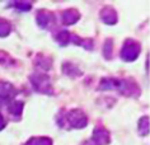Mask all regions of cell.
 Segmentation results:
<instances>
[{"instance_id": "cell-1", "label": "cell", "mask_w": 150, "mask_h": 145, "mask_svg": "<svg viewBox=\"0 0 150 145\" xmlns=\"http://www.w3.org/2000/svg\"><path fill=\"white\" fill-rule=\"evenodd\" d=\"M139 54H140V45L134 42L132 40L126 41L125 46L122 47V51H121V57L123 60L132 61L139 56Z\"/></svg>"}, {"instance_id": "cell-2", "label": "cell", "mask_w": 150, "mask_h": 145, "mask_svg": "<svg viewBox=\"0 0 150 145\" xmlns=\"http://www.w3.org/2000/svg\"><path fill=\"white\" fill-rule=\"evenodd\" d=\"M66 120L74 127H84L87 125V117L81 111H71L67 113Z\"/></svg>"}, {"instance_id": "cell-3", "label": "cell", "mask_w": 150, "mask_h": 145, "mask_svg": "<svg viewBox=\"0 0 150 145\" xmlns=\"http://www.w3.org/2000/svg\"><path fill=\"white\" fill-rule=\"evenodd\" d=\"M32 83L35 84L37 91H40L42 93L51 92L50 80H48L47 75H45V74H36L35 76H32Z\"/></svg>"}, {"instance_id": "cell-4", "label": "cell", "mask_w": 150, "mask_h": 145, "mask_svg": "<svg viewBox=\"0 0 150 145\" xmlns=\"http://www.w3.org/2000/svg\"><path fill=\"white\" fill-rule=\"evenodd\" d=\"M16 94V89L8 83H0V106Z\"/></svg>"}, {"instance_id": "cell-5", "label": "cell", "mask_w": 150, "mask_h": 145, "mask_svg": "<svg viewBox=\"0 0 150 145\" xmlns=\"http://www.w3.org/2000/svg\"><path fill=\"white\" fill-rule=\"evenodd\" d=\"M93 141L98 145H106L110 141V135L106 130L103 129H97L94 131V135H93Z\"/></svg>"}, {"instance_id": "cell-6", "label": "cell", "mask_w": 150, "mask_h": 145, "mask_svg": "<svg viewBox=\"0 0 150 145\" xmlns=\"http://www.w3.org/2000/svg\"><path fill=\"white\" fill-rule=\"evenodd\" d=\"M78 18H79V13L75 9H69L62 14V21L65 24H74L78 21Z\"/></svg>"}, {"instance_id": "cell-7", "label": "cell", "mask_w": 150, "mask_h": 145, "mask_svg": "<svg viewBox=\"0 0 150 145\" xmlns=\"http://www.w3.org/2000/svg\"><path fill=\"white\" fill-rule=\"evenodd\" d=\"M100 16H102V19L106 22V23H110V24L116 23V19H117V16H116L115 10H113V9H111V8L104 9Z\"/></svg>"}, {"instance_id": "cell-8", "label": "cell", "mask_w": 150, "mask_h": 145, "mask_svg": "<svg viewBox=\"0 0 150 145\" xmlns=\"http://www.w3.org/2000/svg\"><path fill=\"white\" fill-rule=\"evenodd\" d=\"M52 18V14L48 12H40L38 16H37V22L41 27H47L48 23H50V19Z\"/></svg>"}, {"instance_id": "cell-9", "label": "cell", "mask_w": 150, "mask_h": 145, "mask_svg": "<svg viewBox=\"0 0 150 145\" xmlns=\"http://www.w3.org/2000/svg\"><path fill=\"white\" fill-rule=\"evenodd\" d=\"M27 145H52V143L47 137H33L28 141Z\"/></svg>"}, {"instance_id": "cell-10", "label": "cell", "mask_w": 150, "mask_h": 145, "mask_svg": "<svg viewBox=\"0 0 150 145\" xmlns=\"http://www.w3.org/2000/svg\"><path fill=\"white\" fill-rule=\"evenodd\" d=\"M139 130L142 135H146L149 131V118L148 117H142L140 122H139Z\"/></svg>"}, {"instance_id": "cell-11", "label": "cell", "mask_w": 150, "mask_h": 145, "mask_svg": "<svg viewBox=\"0 0 150 145\" xmlns=\"http://www.w3.org/2000/svg\"><path fill=\"white\" fill-rule=\"evenodd\" d=\"M22 108H23V103L21 102H13L12 105L9 106V112L13 115H21Z\"/></svg>"}, {"instance_id": "cell-12", "label": "cell", "mask_w": 150, "mask_h": 145, "mask_svg": "<svg viewBox=\"0 0 150 145\" xmlns=\"http://www.w3.org/2000/svg\"><path fill=\"white\" fill-rule=\"evenodd\" d=\"M10 31V25L6 21L0 19V36H6Z\"/></svg>"}, {"instance_id": "cell-13", "label": "cell", "mask_w": 150, "mask_h": 145, "mask_svg": "<svg viewBox=\"0 0 150 145\" xmlns=\"http://www.w3.org/2000/svg\"><path fill=\"white\" fill-rule=\"evenodd\" d=\"M16 8H19L21 10H27V9H29L31 8V4L29 3H16Z\"/></svg>"}, {"instance_id": "cell-14", "label": "cell", "mask_w": 150, "mask_h": 145, "mask_svg": "<svg viewBox=\"0 0 150 145\" xmlns=\"http://www.w3.org/2000/svg\"><path fill=\"white\" fill-rule=\"evenodd\" d=\"M4 126H5V121H4V118H3L1 115H0V130L4 127Z\"/></svg>"}, {"instance_id": "cell-15", "label": "cell", "mask_w": 150, "mask_h": 145, "mask_svg": "<svg viewBox=\"0 0 150 145\" xmlns=\"http://www.w3.org/2000/svg\"><path fill=\"white\" fill-rule=\"evenodd\" d=\"M84 145H98V144H96V143H94V141H93V140H92V141H87V143H85Z\"/></svg>"}]
</instances>
